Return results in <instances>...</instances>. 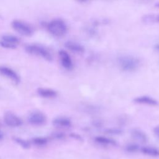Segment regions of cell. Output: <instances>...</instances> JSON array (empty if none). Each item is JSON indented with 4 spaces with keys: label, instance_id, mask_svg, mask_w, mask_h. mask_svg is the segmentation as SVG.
<instances>
[{
    "label": "cell",
    "instance_id": "obj_27",
    "mask_svg": "<svg viewBox=\"0 0 159 159\" xmlns=\"http://www.w3.org/2000/svg\"><path fill=\"white\" fill-rule=\"evenodd\" d=\"M155 49L159 52V43H157L155 45Z\"/></svg>",
    "mask_w": 159,
    "mask_h": 159
},
{
    "label": "cell",
    "instance_id": "obj_17",
    "mask_svg": "<svg viewBox=\"0 0 159 159\" xmlns=\"http://www.w3.org/2000/svg\"><path fill=\"white\" fill-rule=\"evenodd\" d=\"M94 140L97 143H99L102 145H116V142L115 140L104 136H97L95 137Z\"/></svg>",
    "mask_w": 159,
    "mask_h": 159
},
{
    "label": "cell",
    "instance_id": "obj_25",
    "mask_svg": "<svg viewBox=\"0 0 159 159\" xmlns=\"http://www.w3.org/2000/svg\"><path fill=\"white\" fill-rule=\"evenodd\" d=\"M70 136L75 139H77V140H81V137L78 135V134H70Z\"/></svg>",
    "mask_w": 159,
    "mask_h": 159
},
{
    "label": "cell",
    "instance_id": "obj_19",
    "mask_svg": "<svg viewBox=\"0 0 159 159\" xmlns=\"http://www.w3.org/2000/svg\"><path fill=\"white\" fill-rule=\"evenodd\" d=\"M125 149L129 152H136L139 150L140 147L136 143H130L126 146Z\"/></svg>",
    "mask_w": 159,
    "mask_h": 159
},
{
    "label": "cell",
    "instance_id": "obj_13",
    "mask_svg": "<svg viewBox=\"0 0 159 159\" xmlns=\"http://www.w3.org/2000/svg\"><path fill=\"white\" fill-rule=\"evenodd\" d=\"M65 47L68 50L76 52V53H83L84 51V47L78 42L68 40L65 43Z\"/></svg>",
    "mask_w": 159,
    "mask_h": 159
},
{
    "label": "cell",
    "instance_id": "obj_21",
    "mask_svg": "<svg viewBox=\"0 0 159 159\" xmlns=\"http://www.w3.org/2000/svg\"><path fill=\"white\" fill-rule=\"evenodd\" d=\"M106 132L109 134H112V135H119V134H120L122 132V131L119 129L111 128V129H106Z\"/></svg>",
    "mask_w": 159,
    "mask_h": 159
},
{
    "label": "cell",
    "instance_id": "obj_2",
    "mask_svg": "<svg viewBox=\"0 0 159 159\" xmlns=\"http://www.w3.org/2000/svg\"><path fill=\"white\" fill-rule=\"evenodd\" d=\"M48 32L53 36L61 37L67 32L66 23L60 19H55L51 20L47 25Z\"/></svg>",
    "mask_w": 159,
    "mask_h": 159
},
{
    "label": "cell",
    "instance_id": "obj_28",
    "mask_svg": "<svg viewBox=\"0 0 159 159\" xmlns=\"http://www.w3.org/2000/svg\"><path fill=\"white\" fill-rule=\"evenodd\" d=\"M157 20L159 22V15L157 16Z\"/></svg>",
    "mask_w": 159,
    "mask_h": 159
},
{
    "label": "cell",
    "instance_id": "obj_3",
    "mask_svg": "<svg viewBox=\"0 0 159 159\" xmlns=\"http://www.w3.org/2000/svg\"><path fill=\"white\" fill-rule=\"evenodd\" d=\"M25 50L29 54L36 55L40 57L45 60L52 61L53 59L52 55L49 50L44 47L43 46L37 45V44H30L25 46Z\"/></svg>",
    "mask_w": 159,
    "mask_h": 159
},
{
    "label": "cell",
    "instance_id": "obj_9",
    "mask_svg": "<svg viewBox=\"0 0 159 159\" xmlns=\"http://www.w3.org/2000/svg\"><path fill=\"white\" fill-rule=\"evenodd\" d=\"M134 101L138 104H142L150 106H156L158 104V101L148 96H140L134 99Z\"/></svg>",
    "mask_w": 159,
    "mask_h": 159
},
{
    "label": "cell",
    "instance_id": "obj_5",
    "mask_svg": "<svg viewBox=\"0 0 159 159\" xmlns=\"http://www.w3.org/2000/svg\"><path fill=\"white\" fill-rule=\"evenodd\" d=\"M47 120L46 116L41 111H34L31 112L28 117V122L34 126H41L43 125Z\"/></svg>",
    "mask_w": 159,
    "mask_h": 159
},
{
    "label": "cell",
    "instance_id": "obj_1",
    "mask_svg": "<svg viewBox=\"0 0 159 159\" xmlns=\"http://www.w3.org/2000/svg\"><path fill=\"white\" fill-rule=\"evenodd\" d=\"M117 63L119 68L122 71L132 72L139 68L140 66V60L135 56L124 55L118 57Z\"/></svg>",
    "mask_w": 159,
    "mask_h": 159
},
{
    "label": "cell",
    "instance_id": "obj_18",
    "mask_svg": "<svg viewBox=\"0 0 159 159\" xmlns=\"http://www.w3.org/2000/svg\"><path fill=\"white\" fill-rule=\"evenodd\" d=\"M1 40L15 45H17L19 43V39L17 37L9 34L2 35L1 37Z\"/></svg>",
    "mask_w": 159,
    "mask_h": 159
},
{
    "label": "cell",
    "instance_id": "obj_22",
    "mask_svg": "<svg viewBox=\"0 0 159 159\" xmlns=\"http://www.w3.org/2000/svg\"><path fill=\"white\" fill-rule=\"evenodd\" d=\"M0 46L4 48H8V49H14V48H16L17 47V45L9 43L4 42L2 40L0 41Z\"/></svg>",
    "mask_w": 159,
    "mask_h": 159
},
{
    "label": "cell",
    "instance_id": "obj_4",
    "mask_svg": "<svg viewBox=\"0 0 159 159\" xmlns=\"http://www.w3.org/2000/svg\"><path fill=\"white\" fill-rule=\"evenodd\" d=\"M11 26L16 32L23 36L30 37L34 32V28L32 25L21 20H14L11 22Z\"/></svg>",
    "mask_w": 159,
    "mask_h": 159
},
{
    "label": "cell",
    "instance_id": "obj_11",
    "mask_svg": "<svg viewBox=\"0 0 159 159\" xmlns=\"http://www.w3.org/2000/svg\"><path fill=\"white\" fill-rule=\"evenodd\" d=\"M131 136L136 141L145 143L148 140V137L147 134L142 130L139 129H134L131 130Z\"/></svg>",
    "mask_w": 159,
    "mask_h": 159
},
{
    "label": "cell",
    "instance_id": "obj_29",
    "mask_svg": "<svg viewBox=\"0 0 159 159\" xmlns=\"http://www.w3.org/2000/svg\"><path fill=\"white\" fill-rule=\"evenodd\" d=\"M159 6V4H157V6Z\"/></svg>",
    "mask_w": 159,
    "mask_h": 159
},
{
    "label": "cell",
    "instance_id": "obj_15",
    "mask_svg": "<svg viewBox=\"0 0 159 159\" xmlns=\"http://www.w3.org/2000/svg\"><path fill=\"white\" fill-rule=\"evenodd\" d=\"M48 139L45 137H35L31 139L30 143L37 147H42L45 146L48 143Z\"/></svg>",
    "mask_w": 159,
    "mask_h": 159
},
{
    "label": "cell",
    "instance_id": "obj_7",
    "mask_svg": "<svg viewBox=\"0 0 159 159\" xmlns=\"http://www.w3.org/2000/svg\"><path fill=\"white\" fill-rule=\"evenodd\" d=\"M0 74L14 83L18 84L20 81V78L19 76V75L12 68L5 66H0Z\"/></svg>",
    "mask_w": 159,
    "mask_h": 159
},
{
    "label": "cell",
    "instance_id": "obj_16",
    "mask_svg": "<svg viewBox=\"0 0 159 159\" xmlns=\"http://www.w3.org/2000/svg\"><path fill=\"white\" fill-rule=\"evenodd\" d=\"M13 140L16 143H17L19 146L24 149H29L30 147V142L26 139H22L19 137H14Z\"/></svg>",
    "mask_w": 159,
    "mask_h": 159
},
{
    "label": "cell",
    "instance_id": "obj_10",
    "mask_svg": "<svg viewBox=\"0 0 159 159\" xmlns=\"http://www.w3.org/2000/svg\"><path fill=\"white\" fill-rule=\"evenodd\" d=\"M52 124L53 126L58 128H68L71 125V122L66 117L60 116L55 118L52 120Z\"/></svg>",
    "mask_w": 159,
    "mask_h": 159
},
{
    "label": "cell",
    "instance_id": "obj_8",
    "mask_svg": "<svg viewBox=\"0 0 159 159\" xmlns=\"http://www.w3.org/2000/svg\"><path fill=\"white\" fill-rule=\"evenodd\" d=\"M58 56L61 65L63 68L67 70H70L73 67V61L70 55L64 50H61L58 52Z\"/></svg>",
    "mask_w": 159,
    "mask_h": 159
},
{
    "label": "cell",
    "instance_id": "obj_14",
    "mask_svg": "<svg viewBox=\"0 0 159 159\" xmlns=\"http://www.w3.org/2000/svg\"><path fill=\"white\" fill-rule=\"evenodd\" d=\"M141 152L148 156L152 157H157L159 156V150L152 146H144L141 148Z\"/></svg>",
    "mask_w": 159,
    "mask_h": 159
},
{
    "label": "cell",
    "instance_id": "obj_12",
    "mask_svg": "<svg viewBox=\"0 0 159 159\" xmlns=\"http://www.w3.org/2000/svg\"><path fill=\"white\" fill-rule=\"evenodd\" d=\"M37 93L40 97L43 98H53L57 95L56 91L48 88H39L37 89Z\"/></svg>",
    "mask_w": 159,
    "mask_h": 159
},
{
    "label": "cell",
    "instance_id": "obj_23",
    "mask_svg": "<svg viewBox=\"0 0 159 159\" xmlns=\"http://www.w3.org/2000/svg\"><path fill=\"white\" fill-rule=\"evenodd\" d=\"M153 20H154V16L153 15H145L143 16V20L145 21L147 23H149V22H152L153 21Z\"/></svg>",
    "mask_w": 159,
    "mask_h": 159
},
{
    "label": "cell",
    "instance_id": "obj_20",
    "mask_svg": "<svg viewBox=\"0 0 159 159\" xmlns=\"http://www.w3.org/2000/svg\"><path fill=\"white\" fill-rule=\"evenodd\" d=\"M51 136L54 139L61 140V139H63L65 137V134L63 132L57 131V132H54L52 133Z\"/></svg>",
    "mask_w": 159,
    "mask_h": 159
},
{
    "label": "cell",
    "instance_id": "obj_6",
    "mask_svg": "<svg viewBox=\"0 0 159 159\" xmlns=\"http://www.w3.org/2000/svg\"><path fill=\"white\" fill-rule=\"evenodd\" d=\"M4 122L9 127L16 128L22 125V120L11 111H6L4 114Z\"/></svg>",
    "mask_w": 159,
    "mask_h": 159
},
{
    "label": "cell",
    "instance_id": "obj_26",
    "mask_svg": "<svg viewBox=\"0 0 159 159\" xmlns=\"http://www.w3.org/2000/svg\"><path fill=\"white\" fill-rule=\"evenodd\" d=\"M3 138H4V134H3L2 132L0 130V140H2Z\"/></svg>",
    "mask_w": 159,
    "mask_h": 159
},
{
    "label": "cell",
    "instance_id": "obj_24",
    "mask_svg": "<svg viewBox=\"0 0 159 159\" xmlns=\"http://www.w3.org/2000/svg\"><path fill=\"white\" fill-rule=\"evenodd\" d=\"M153 133L155 136L159 139V125L155 126L153 128Z\"/></svg>",
    "mask_w": 159,
    "mask_h": 159
}]
</instances>
